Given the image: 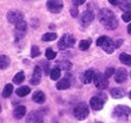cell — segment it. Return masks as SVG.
Returning <instances> with one entry per match:
<instances>
[{
  "label": "cell",
  "mask_w": 131,
  "mask_h": 123,
  "mask_svg": "<svg viewBox=\"0 0 131 123\" xmlns=\"http://www.w3.org/2000/svg\"><path fill=\"white\" fill-rule=\"evenodd\" d=\"M70 86H71V81H70V79H68V78H62V79H60V80L56 83V88H57V89H60V90L67 89V88H69Z\"/></svg>",
  "instance_id": "18"
},
{
  "label": "cell",
  "mask_w": 131,
  "mask_h": 123,
  "mask_svg": "<svg viewBox=\"0 0 131 123\" xmlns=\"http://www.w3.org/2000/svg\"><path fill=\"white\" fill-rule=\"evenodd\" d=\"M10 64V59L6 55H0V69H6Z\"/></svg>",
  "instance_id": "20"
},
{
  "label": "cell",
  "mask_w": 131,
  "mask_h": 123,
  "mask_svg": "<svg viewBox=\"0 0 131 123\" xmlns=\"http://www.w3.org/2000/svg\"><path fill=\"white\" fill-rule=\"evenodd\" d=\"M24 80H25V73H24L23 71L17 72V73L14 75L13 79H12V81H13L15 84H19V83H21Z\"/></svg>",
  "instance_id": "25"
},
{
  "label": "cell",
  "mask_w": 131,
  "mask_h": 123,
  "mask_svg": "<svg viewBox=\"0 0 131 123\" xmlns=\"http://www.w3.org/2000/svg\"><path fill=\"white\" fill-rule=\"evenodd\" d=\"M7 19L11 23H17L24 20V14L18 10H10L7 12Z\"/></svg>",
  "instance_id": "8"
},
{
  "label": "cell",
  "mask_w": 131,
  "mask_h": 123,
  "mask_svg": "<svg viewBox=\"0 0 131 123\" xmlns=\"http://www.w3.org/2000/svg\"><path fill=\"white\" fill-rule=\"evenodd\" d=\"M127 30H128V33H129V34L131 35V23H130V24L128 25V28H127Z\"/></svg>",
  "instance_id": "38"
},
{
  "label": "cell",
  "mask_w": 131,
  "mask_h": 123,
  "mask_svg": "<svg viewBox=\"0 0 131 123\" xmlns=\"http://www.w3.org/2000/svg\"><path fill=\"white\" fill-rule=\"evenodd\" d=\"M96 123H101V122H96Z\"/></svg>",
  "instance_id": "41"
},
{
  "label": "cell",
  "mask_w": 131,
  "mask_h": 123,
  "mask_svg": "<svg viewBox=\"0 0 131 123\" xmlns=\"http://www.w3.org/2000/svg\"><path fill=\"white\" fill-rule=\"evenodd\" d=\"M122 19H123L125 22L130 21V20H131V12H125V13H123Z\"/></svg>",
  "instance_id": "33"
},
{
  "label": "cell",
  "mask_w": 131,
  "mask_h": 123,
  "mask_svg": "<svg viewBox=\"0 0 131 123\" xmlns=\"http://www.w3.org/2000/svg\"><path fill=\"white\" fill-rule=\"evenodd\" d=\"M30 91H31V89H30L29 86L23 85V86H20V87H18V88L16 89V95H17L18 97H26L27 95L30 94Z\"/></svg>",
  "instance_id": "21"
},
{
  "label": "cell",
  "mask_w": 131,
  "mask_h": 123,
  "mask_svg": "<svg viewBox=\"0 0 131 123\" xmlns=\"http://www.w3.org/2000/svg\"><path fill=\"white\" fill-rule=\"evenodd\" d=\"M93 82H94L95 86L101 90L106 88L108 85V79L104 75V73H95V76L93 78Z\"/></svg>",
  "instance_id": "5"
},
{
  "label": "cell",
  "mask_w": 131,
  "mask_h": 123,
  "mask_svg": "<svg viewBox=\"0 0 131 123\" xmlns=\"http://www.w3.org/2000/svg\"><path fill=\"white\" fill-rule=\"evenodd\" d=\"M12 90H13L12 84L8 83V84H6V85L4 86L3 91H2V96H3L4 98H9V97L11 96V94H12Z\"/></svg>",
  "instance_id": "24"
},
{
  "label": "cell",
  "mask_w": 131,
  "mask_h": 123,
  "mask_svg": "<svg viewBox=\"0 0 131 123\" xmlns=\"http://www.w3.org/2000/svg\"><path fill=\"white\" fill-rule=\"evenodd\" d=\"M94 19V12L90 9L84 11L81 15V18H80V21L81 23L84 25V26H87L88 24H90L92 22V20Z\"/></svg>",
  "instance_id": "10"
},
{
  "label": "cell",
  "mask_w": 131,
  "mask_h": 123,
  "mask_svg": "<svg viewBox=\"0 0 131 123\" xmlns=\"http://www.w3.org/2000/svg\"><path fill=\"white\" fill-rule=\"evenodd\" d=\"M120 61L125 64V65H128V66H131V56L129 54H126V53H122L120 55Z\"/></svg>",
  "instance_id": "23"
},
{
  "label": "cell",
  "mask_w": 131,
  "mask_h": 123,
  "mask_svg": "<svg viewBox=\"0 0 131 123\" xmlns=\"http://www.w3.org/2000/svg\"><path fill=\"white\" fill-rule=\"evenodd\" d=\"M15 28L19 32H26L27 29V22L25 20H21L17 23H15Z\"/></svg>",
  "instance_id": "29"
},
{
  "label": "cell",
  "mask_w": 131,
  "mask_h": 123,
  "mask_svg": "<svg viewBox=\"0 0 131 123\" xmlns=\"http://www.w3.org/2000/svg\"><path fill=\"white\" fill-rule=\"evenodd\" d=\"M57 38V35L55 33H46L42 36V41L44 42H50Z\"/></svg>",
  "instance_id": "26"
},
{
  "label": "cell",
  "mask_w": 131,
  "mask_h": 123,
  "mask_svg": "<svg viewBox=\"0 0 131 123\" xmlns=\"http://www.w3.org/2000/svg\"><path fill=\"white\" fill-rule=\"evenodd\" d=\"M98 19L102 23V25L107 29H115L119 25V22L115 13L107 8H103L99 10Z\"/></svg>",
  "instance_id": "1"
},
{
  "label": "cell",
  "mask_w": 131,
  "mask_h": 123,
  "mask_svg": "<svg viewBox=\"0 0 131 123\" xmlns=\"http://www.w3.org/2000/svg\"><path fill=\"white\" fill-rule=\"evenodd\" d=\"M127 77H128V73L125 68H119L115 73V80L118 83H123L124 81H126Z\"/></svg>",
  "instance_id": "13"
},
{
  "label": "cell",
  "mask_w": 131,
  "mask_h": 123,
  "mask_svg": "<svg viewBox=\"0 0 131 123\" xmlns=\"http://www.w3.org/2000/svg\"><path fill=\"white\" fill-rule=\"evenodd\" d=\"M113 115L117 118H123V119H126L128 118L130 115H131V109L127 106H117L115 109H114V112H113Z\"/></svg>",
  "instance_id": "6"
},
{
  "label": "cell",
  "mask_w": 131,
  "mask_h": 123,
  "mask_svg": "<svg viewBox=\"0 0 131 123\" xmlns=\"http://www.w3.org/2000/svg\"><path fill=\"white\" fill-rule=\"evenodd\" d=\"M119 7L125 12H131V0H121L119 1Z\"/></svg>",
  "instance_id": "19"
},
{
  "label": "cell",
  "mask_w": 131,
  "mask_h": 123,
  "mask_svg": "<svg viewBox=\"0 0 131 123\" xmlns=\"http://www.w3.org/2000/svg\"><path fill=\"white\" fill-rule=\"evenodd\" d=\"M122 43H123V40H122V39L117 40V41L115 42V46H116V48H119V47L122 45Z\"/></svg>",
  "instance_id": "36"
},
{
  "label": "cell",
  "mask_w": 131,
  "mask_h": 123,
  "mask_svg": "<svg viewBox=\"0 0 131 123\" xmlns=\"http://www.w3.org/2000/svg\"><path fill=\"white\" fill-rule=\"evenodd\" d=\"M89 115V108L86 103H80L74 108V116L78 120H84Z\"/></svg>",
  "instance_id": "3"
},
{
  "label": "cell",
  "mask_w": 131,
  "mask_h": 123,
  "mask_svg": "<svg viewBox=\"0 0 131 123\" xmlns=\"http://www.w3.org/2000/svg\"><path fill=\"white\" fill-rule=\"evenodd\" d=\"M96 45H97L98 47H101L102 50H103L105 53H107V54H112V53L115 51V49H116L115 42H114L111 38H108V37H106V36H101V37H99V38L97 39V41H96Z\"/></svg>",
  "instance_id": "2"
},
{
  "label": "cell",
  "mask_w": 131,
  "mask_h": 123,
  "mask_svg": "<svg viewBox=\"0 0 131 123\" xmlns=\"http://www.w3.org/2000/svg\"><path fill=\"white\" fill-rule=\"evenodd\" d=\"M26 121L27 123H43V116L38 111H32L27 116Z\"/></svg>",
  "instance_id": "9"
},
{
  "label": "cell",
  "mask_w": 131,
  "mask_h": 123,
  "mask_svg": "<svg viewBox=\"0 0 131 123\" xmlns=\"http://www.w3.org/2000/svg\"><path fill=\"white\" fill-rule=\"evenodd\" d=\"M130 77H131V72H130Z\"/></svg>",
  "instance_id": "42"
},
{
  "label": "cell",
  "mask_w": 131,
  "mask_h": 123,
  "mask_svg": "<svg viewBox=\"0 0 131 123\" xmlns=\"http://www.w3.org/2000/svg\"><path fill=\"white\" fill-rule=\"evenodd\" d=\"M108 2L112 5H118L119 4V0H108Z\"/></svg>",
  "instance_id": "37"
},
{
  "label": "cell",
  "mask_w": 131,
  "mask_h": 123,
  "mask_svg": "<svg viewBox=\"0 0 131 123\" xmlns=\"http://www.w3.org/2000/svg\"><path fill=\"white\" fill-rule=\"evenodd\" d=\"M41 77H42V69L39 65H36L34 70H33V75H32V78H31L30 82L34 85H37V84L40 83Z\"/></svg>",
  "instance_id": "11"
},
{
  "label": "cell",
  "mask_w": 131,
  "mask_h": 123,
  "mask_svg": "<svg viewBox=\"0 0 131 123\" xmlns=\"http://www.w3.org/2000/svg\"><path fill=\"white\" fill-rule=\"evenodd\" d=\"M129 98L131 99V90H130V93H129Z\"/></svg>",
  "instance_id": "39"
},
{
  "label": "cell",
  "mask_w": 131,
  "mask_h": 123,
  "mask_svg": "<svg viewBox=\"0 0 131 123\" xmlns=\"http://www.w3.org/2000/svg\"><path fill=\"white\" fill-rule=\"evenodd\" d=\"M0 113H1V105H0Z\"/></svg>",
  "instance_id": "40"
},
{
  "label": "cell",
  "mask_w": 131,
  "mask_h": 123,
  "mask_svg": "<svg viewBox=\"0 0 131 123\" xmlns=\"http://www.w3.org/2000/svg\"><path fill=\"white\" fill-rule=\"evenodd\" d=\"M40 54H41V52L39 50V47L38 46H33L32 49H31V57L35 58V57H38Z\"/></svg>",
  "instance_id": "31"
},
{
  "label": "cell",
  "mask_w": 131,
  "mask_h": 123,
  "mask_svg": "<svg viewBox=\"0 0 131 123\" xmlns=\"http://www.w3.org/2000/svg\"><path fill=\"white\" fill-rule=\"evenodd\" d=\"M89 104H90V107H91L92 110H94V111H99V110H101V109L103 108L104 102H103L99 97H92V98L90 99Z\"/></svg>",
  "instance_id": "12"
},
{
  "label": "cell",
  "mask_w": 131,
  "mask_h": 123,
  "mask_svg": "<svg viewBox=\"0 0 131 123\" xmlns=\"http://www.w3.org/2000/svg\"><path fill=\"white\" fill-rule=\"evenodd\" d=\"M74 44H75V38L71 34H64L60 38V40L57 44V47L59 50H67V49L73 47Z\"/></svg>",
  "instance_id": "4"
},
{
  "label": "cell",
  "mask_w": 131,
  "mask_h": 123,
  "mask_svg": "<svg viewBox=\"0 0 131 123\" xmlns=\"http://www.w3.org/2000/svg\"><path fill=\"white\" fill-rule=\"evenodd\" d=\"M90 45H91V41H90V40H82V41L79 43V48H80V50H82V51H86V50L89 49Z\"/></svg>",
  "instance_id": "27"
},
{
  "label": "cell",
  "mask_w": 131,
  "mask_h": 123,
  "mask_svg": "<svg viewBox=\"0 0 131 123\" xmlns=\"http://www.w3.org/2000/svg\"><path fill=\"white\" fill-rule=\"evenodd\" d=\"M85 1H86V0H72V2H73V4H74V6L82 5V4H84V3H85Z\"/></svg>",
  "instance_id": "35"
},
{
  "label": "cell",
  "mask_w": 131,
  "mask_h": 123,
  "mask_svg": "<svg viewBox=\"0 0 131 123\" xmlns=\"http://www.w3.org/2000/svg\"><path fill=\"white\" fill-rule=\"evenodd\" d=\"M95 76V72L92 69H88L86 70L82 75H81V80L83 83H90L91 81H93V78Z\"/></svg>",
  "instance_id": "14"
},
{
  "label": "cell",
  "mask_w": 131,
  "mask_h": 123,
  "mask_svg": "<svg viewBox=\"0 0 131 123\" xmlns=\"http://www.w3.org/2000/svg\"><path fill=\"white\" fill-rule=\"evenodd\" d=\"M50 78L52 80H57L60 77V68L59 67H54L51 69V71L49 72Z\"/></svg>",
  "instance_id": "22"
},
{
  "label": "cell",
  "mask_w": 131,
  "mask_h": 123,
  "mask_svg": "<svg viewBox=\"0 0 131 123\" xmlns=\"http://www.w3.org/2000/svg\"><path fill=\"white\" fill-rule=\"evenodd\" d=\"M32 99H33V101L36 102L37 104H43V103L45 102V100H46V97H45V95H44L43 91H41V90H36V91L33 94Z\"/></svg>",
  "instance_id": "15"
},
{
  "label": "cell",
  "mask_w": 131,
  "mask_h": 123,
  "mask_svg": "<svg viewBox=\"0 0 131 123\" xmlns=\"http://www.w3.org/2000/svg\"><path fill=\"white\" fill-rule=\"evenodd\" d=\"M46 7L52 13H59L63 7V3L62 0H48Z\"/></svg>",
  "instance_id": "7"
},
{
  "label": "cell",
  "mask_w": 131,
  "mask_h": 123,
  "mask_svg": "<svg viewBox=\"0 0 131 123\" xmlns=\"http://www.w3.org/2000/svg\"><path fill=\"white\" fill-rule=\"evenodd\" d=\"M71 14H72L73 17H77V15H78V9H77V6L71 8Z\"/></svg>",
  "instance_id": "34"
},
{
  "label": "cell",
  "mask_w": 131,
  "mask_h": 123,
  "mask_svg": "<svg viewBox=\"0 0 131 123\" xmlns=\"http://www.w3.org/2000/svg\"><path fill=\"white\" fill-rule=\"evenodd\" d=\"M45 57L48 59V60H53L55 57H56V52H54L51 48H48L45 52Z\"/></svg>",
  "instance_id": "28"
},
{
  "label": "cell",
  "mask_w": 131,
  "mask_h": 123,
  "mask_svg": "<svg viewBox=\"0 0 131 123\" xmlns=\"http://www.w3.org/2000/svg\"><path fill=\"white\" fill-rule=\"evenodd\" d=\"M26 112H27V109L25 106H17L14 110H13V117L15 119H21L25 115H26Z\"/></svg>",
  "instance_id": "16"
},
{
  "label": "cell",
  "mask_w": 131,
  "mask_h": 123,
  "mask_svg": "<svg viewBox=\"0 0 131 123\" xmlns=\"http://www.w3.org/2000/svg\"><path fill=\"white\" fill-rule=\"evenodd\" d=\"M59 66H60V68L61 69H63V70H70L71 68H72V63L71 62H69V61H61V62H58L57 63Z\"/></svg>",
  "instance_id": "30"
},
{
  "label": "cell",
  "mask_w": 131,
  "mask_h": 123,
  "mask_svg": "<svg viewBox=\"0 0 131 123\" xmlns=\"http://www.w3.org/2000/svg\"><path fill=\"white\" fill-rule=\"evenodd\" d=\"M115 74V69L114 68H112V67H107L106 69H105V71H104V75L108 78V77H111L112 75H114Z\"/></svg>",
  "instance_id": "32"
},
{
  "label": "cell",
  "mask_w": 131,
  "mask_h": 123,
  "mask_svg": "<svg viewBox=\"0 0 131 123\" xmlns=\"http://www.w3.org/2000/svg\"><path fill=\"white\" fill-rule=\"evenodd\" d=\"M126 95V91L122 87H115L111 90V96L114 99H121Z\"/></svg>",
  "instance_id": "17"
}]
</instances>
